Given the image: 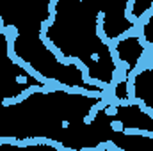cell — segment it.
Instances as JSON below:
<instances>
[{"label":"cell","mask_w":153,"mask_h":151,"mask_svg":"<svg viewBox=\"0 0 153 151\" xmlns=\"http://www.w3.org/2000/svg\"><path fill=\"white\" fill-rule=\"evenodd\" d=\"M141 132H143V130H139V128H135V126H132V128H123V133H125V135H141Z\"/></svg>","instance_id":"cell-15"},{"label":"cell","mask_w":153,"mask_h":151,"mask_svg":"<svg viewBox=\"0 0 153 151\" xmlns=\"http://www.w3.org/2000/svg\"><path fill=\"white\" fill-rule=\"evenodd\" d=\"M76 2H84V0H76Z\"/></svg>","instance_id":"cell-23"},{"label":"cell","mask_w":153,"mask_h":151,"mask_svg":"<svg viewBox=\"0 0 153 151\" xmlns=\"http://www.w3.org/2000/svg\"><path fill=\"white\" fill-rule=\"evenodd\" d=\"M91 59H93L94 62H98V61H100V53H98V52H93V53H91Z\"/></svg>","instance_id":"cell-20"},{"label":"cell","mask_w":153,"mask_h":151,"mask_svg":"<svg viewBox=\"0 0 153 151\" xmlns=\"http://www.w3.org/2000/svg\"><path fill=\"white\" fill-rule=\"evenodd\" d=\"M116 68H119V70H125V71H128V70H130L132 66H130V64H128L126 61H123V59H119V61L116 62Z\"/></svg>","instance_id":"cell-16"},{"label":"cell","mask_w":153,"mask_h":151,"mask_svg":"<svg viewBox=\"0 0 153 151\" xmlns=\"http://www.w3.org/2000/svg\"><path fill=\"white\" fill-rule=\"evenodd\" d=\"M27 73H25V75H18L16 76V82H18V84H20V85H25V84H27Z\"/></svg>","instance_id":"cell-18"},{"label":"cell","mask_w":153,"mask_h":151,"mask_svg":"<svg viewBox=\"0 0 153 151\" xmlns=\"http://www.w3.org/2000/svg\"><path fill=\"white\" fill-rule=\"evenodd\" d=\"M134 5H135V0H126V5H125V18L128 23H135L137 21V16L134 14Z\"/></svg>","instance_id":"cell-4"},{"label":"cell","mask_w":153,"mask_h":151,"mask_svg":"<svg viewBox=\"0 0 153 151\" xmlns=\"http://www.w3.org/2000/svg\"><path fill=\"white\" fill-rule=\"evenodd\" d=\"M5 55L9 57V61H13L18 53H16V48H14V43L13 41H7L5 43Z\"/></svg>","instance_id":"cell-8"},{"label":"cell","mask_w":153,"mask_h":151,"mask_svg":"<svg viewBox=\"0 0 153 151\" xmlns=\"http://www.w3.org/2000/svg\"><path fill=\"white\" fill-rule=\"evenodd\" d=\"M123 128H125V124H123L121 121H117V119L111 121V130H112V132H119V133H123Z\"/></svg>","instance_id":"cell-11"},{"label":"cell","mask_w":153,"mask_h":151,"mask_svg":"<svg viewBox=\"0 0 153 151\" xmlns=\"http://www.w3.org/2000/svg\"><path fill=\"white\" fill-rule=\"evenodd\" d=\"M53 23H55V16H48L46 20L41 21V25H39V32H48V29L53 27Z\"/></svg>","instance_id":"cell-7"},{"label":"cell","mask_w":153,"mask_h":151,"mask_svg":"<svg viewBox=\"0 0 153 151\" xmlns=\"http://www.w3.org/2000/svg\"><path fill=\"white\" fill-rule=\"evenodd\" d=\"M109 52H111V59H112V62H117L121 57H119V50H117V46H109Z\"/></svg>","instance_id":"cell-12"},{"label":"cell","mask_w":153,"mask_h":151,"mask_svg":"<svg viewBox=\"0 0 153 151\" xmlns=\"http://www.w3.org/2000/svg\"><path fill=\"white\" fill-rule=\"evenodd\" d=\"M152 16H153V2H152V5H150L148 9H144V11H143V14H141V16H137V21H139V23H143V25L146 27V25L150 23Z\"/></svg>","instance_id":"cell-5"},{"label":"cell","mask_w":153,"mask_h":151,"mask_svg":"<svg viewBox=\"0 0 153 151\" xmlns=\"http://www.w3.org/2000/svg\"><path fill=\"white\" fill-rule=\"evenodd\" d=\"M70 62H71L73 66H76V70H78L80 73H85V71H89V66H85V62H84L80 57L71 55V57H70Z\"/></svg>","instance_id":"cell-6"},{"label":"cell","mask_w":153,"mask_h":151,"mask_svg":"<svg viewBox=\"0 0 153 151\" xmlns=\"http://www.w3.org/2000/svg\"><path fill=\"white\" fill-rule=\"evenodd\" d=\"M13 105H16L14 96H5V98L2 100V107H13Z\"/></svg>","instance_id":"cell-14"},{"label":"cell","mask_w":153,"mask_h":151,"mask_svg":"<svg viewBox=\"0 0 153 151\" xmlns=\"http://www.w3.org/2000/svg\"><path fill=\"white\" fill-rule=\"evenodd\" d=\"M4 29H5V21H4V18L0 16V34H4Z\"/></svg>","instance_id":"cell-21"},{"label":"cell","mask_w":153,"mask_h":151,"mask_svg":"<svg viewBox=\"0 0 153 151\" xmlns=\"http://www.w3.org/2000/svg\"><path fill=\"white\" fill-rule=\"evenodd\" d=\"M57 4H52V2H48V16H57Z\"/></svg>","instance_id":"cell-17"},{"label":"cell","mask_w":153,"mask_h":151,"mask_svg":"<svg viewBox=\"0 0 153 151\" xmlns=\"http://www.w3.org/2000/svg\"><path fill=\"white\" fill-rule=\"evenodd\" d=\"M61 126H62V128H70V121H62Z\"/></svg>","instance_id":"cell-22"},{"label":"cell","mask_w":153,"mask_h":151,"mask_svg":"<svg viewBox=\"0 0 153 151\" xmlns=\"http://www.w3.org/2000/svg\"><path fill=\"white\" fill-rule=\"evenodd\" d=\"M126 78H128V71H125V70H119V68H114V70H112V76H111V84L117 87L119 84L126 82Z\"/></svg>","instance_id":"cell-3"},{"label":"cell","mask_w":153,"mask_h":151,"mask_svg":"<svg viewBox=\"0 0 153 151\" xmlns=\"http://www.w3.org/2000/svg\"><path fill=\"white\" fill-rule=\"evenodd\" d=\"M96 36L100 38L103 44L111 46L112 39L105 34V11H98V14H96Z\"/></svg>","instance_id":"cell-1"},{"label":"cell","mask_w":153,"mask_h":151,"mask_svg":"<svg viewBox=\"0 0 153 151\" xmlns=\"http://www.w3.org/2000/svg\"><path fill=\"white\" fill-rule=\"evenodd\" d=\"M137 107H139V110H141L143 114H148V115H150V117L153 119V109H152V107H148V105L144 103V100H141Z\"/></svg>","instance_id":"cell-9"},{"label":"cell","mask_w":153,"mask_h":151,"mask_svg":"<svg viewBox=\"0 0 153 151\" xmlns=\"http://www.w3.org/2000/svg\"><path fill=\"white\" fill-rule=\"evenodd\" d=\"M4 38H5V43L7 41H13V43H16V39L20 38V30H18V27L14 25V23H9V25H5V29H4V34H2Z\"/></svg>","instance_id":"cell-2"},{"label":"cell","mask_w":153,"mask_h":151,"mask_svg":"<svg viewBox=\"0 0 153 151\" xmlns=\"http://www.w3.org/2000/svg\"><path fill=\"white\" fill-rule=\"evenodd\" d=\"M103 112H105V115H109V117H114V115H117V112H119V109H117L116 105H105Z\"/></svg>","instance_id":"cell-10"},{"label":"cell","mask_w":153,"mask_h":151,"mask_svg":"<svg viewBox=\"0 0 153 151\" xmlns=\"http://www.w3.org/2000/svg\"><path fill=\"white\" fill-rule=\"evenodd\" d=\"M103 150L105 151H119V146H116L112 141H105L103 142Z\"/></svg>","instance_id":"cell-13"},{"label":"cell","mask_w":153,"mask_h":151,"mask_svg":"<svg viewBox=\"0 0 153 151\" xmlns=\"http://www.w3.org/2000/svg\"><path fill=\"white\" fill-rule=\"evenodd\" d=\"M119 107H130V100L128 98H121L119 100Z\"/></svg>","instance_id":"cell-19"}]
</instances>
